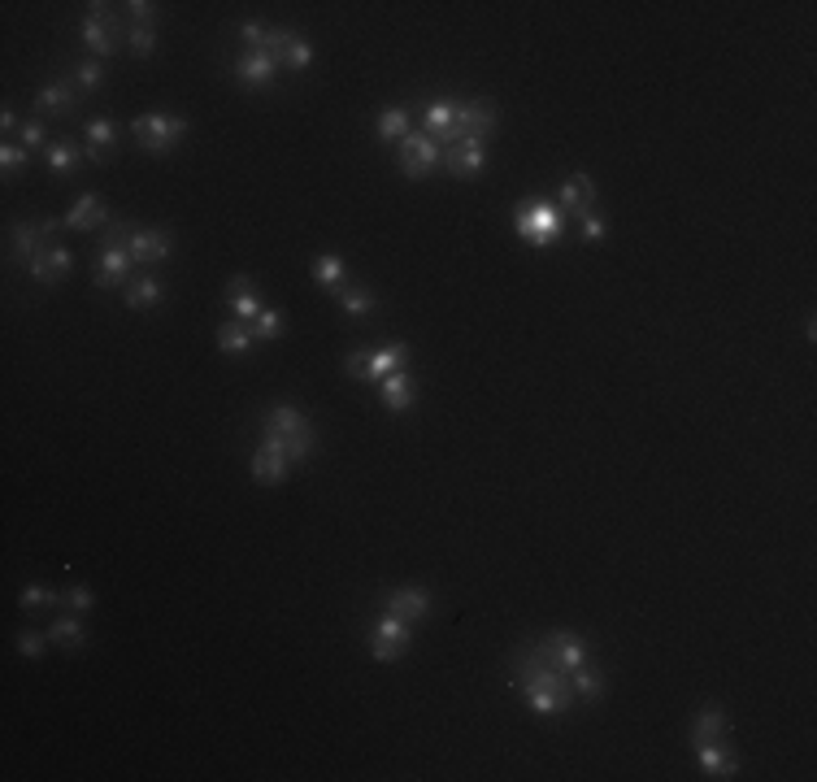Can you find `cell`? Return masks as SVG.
<instances>
[{
	"label": "cell",
	"instance_id": "1",
	"mask_svg": "<svg viewBox=\"0 0 817 782\" xmlns=\"http://www.w3.org/2000/svg\"><path fill=\"white\" fill-rule=\"evenodd\" d=\"M513 687L526 696V704L539 713V717H565L574 709V683L570 674H561L557 665L544 657V648L535 643H522L518 657H513Z\"/></svg>",
	"mask_w": 817,
	"mask_h": 782
},
{
	"label": "cell",
	"instance_id": "2",
	"mask_svg": "<svg viewBox=\"0 0 817 782\" xmlns=\"http://www.w3.org/2000/svg\"><path fill=\"white\" fill-rule=\"evenodd\" d=\"M131 226L127 222H109L105 239H100V252H96V287L100 292H113V287H127L131 283Z\"/></svg>",
	"mask_w": 817,
	"mask_h": 782
},
{
	"label": "cell",
	"instance_id": "3",
	"mask_svg": "<svg viewBox=\"0 0 817 782\" xmlns=\"http://www.w3.org/2000/svg\"><path fill=\"white\" fill-rule=\"evenodd\" d=\"M513 231H518L531 248H552L565 231V213L557 200L539 196V200H526V205L513 209Z\"/></svg>",
	"mask_w": 817,
	"mask_h": 782
},
{
	"label": "cell",
	"instance_id": "4",
	"mask_svg": "<svg viewBox=\"0 0 817 782\" xmlns=\"http://www.w3.org/2000/svg\"><path fill=\"white\" fill-rule=\"evenodd\" d=\"M135 144L144 148L148 157H166L179 148V140L187 135V118L183 113H144V118L131 122Z\"/></svg>",
	"mask_w": 817,
	"mask_h": 782
},
{
	"label": "cell",
	"instance_id": "5",
	"mask_svg": "<svg viewBox=\"0 0 817 782\" xmlns=\"http://www.w3.org/2000/svg\"><path fill=\"white\" fill-rule=\"evenodd\" d=\"M405 357H409V344H383V348H353L344 357V370L348 378L357 383H379L392 370H405Z\"/></svg>",
	"mask_w": 817,
	"mask_h": 782
},
{
	"label": "cell",
	"instance_id": "6",
	"mask_svg": "<svg viewBox=\"0 0 817 782\" xmlns=\"http://www.w3.org/2000/svg\"><path fill=\"white\" fill-rule=\"evenodd\" d=\"M92 14L83 18V44L92 48L96 61H105L118 53V44H127V35H122V18L113 14V5H87Z\"/></svg>",
	"mask_w": 817,
	"mask_h": 782
},
{
	"label": "cell",
	"instance_id": "7",
	"mask_svg": "<svg viewBox=\"0 0 817 782\" xmlns=\"http://www.w3.org/2000/svg\"><path fill=\"white\" fill-rule=\"evenodd\" d=\"M370 657L374 661H383V665H392V661H400L405 652L413 648V626L409 622H400L396 613H383L379 622L370 626Z\"/></svg>",
	"mask_w": 817,
	"mask_h": 782
},
{
	"label": "cell",
	"instance_id": "8",
	"mask_svg": "<svg viewBox=\"0 0 817 782\" xmlns=\"http://www.w3.org/2000/svg\"><path fill=\"white\" fill-rule=\"evenodd\" d=\"M439 161H444V148H439L426 131H409L405 140L396 144V166H400V174H409V179L435 174Z\"/></svg>",
	"mask_w": 817,
	"mask_h": 782
},
{
	"label": "cell",
	"instance_id": "9",
	"mask_svg": "<svg viewBox=\"0 0 817 782\" xmlns=\"http://www.w3.org/2000/svg\"><path fill=\"white\" fill-rule=\"evenodd\" d=\"M539 648H544V657L557 665L561 674H574V670H583V665H592V643L578 635V630H548V635L539 639Z\"/></svg>",
	"mask_w": 817,
	"mask_h": 782
},
{
	"label": "cell",
	"instance_id": "10",
	"mask_svg": "<svg viewBox=\"0 0 817 782\" xmlns=\"http://www.w3.org/2000/svg\"><path fill=\"white\" fill-rule=\"evenodd\" d=\"M287 470H292V444H287V435L266 431V435H261V444H257V452H253V478H257V483H266V487H274V483H283V478H287Z\"/></svg>",
	"mask_w": 817,
	"mask_h": 782
},
{
	"label": "cell",
	"instance_id": "11",
	"mask_svg": "<svg viewBox=\"0 0 817 782\" xmlns=\"http://www.w3.org/2000/svg\"><path fill=\"white\" fill-rule=\"evenodd\" d=\"M261 48L279 57V66H287V70H309L313 66V44L292 27H266Z\"/></svg>",
	"mask_w": 817,
	"mask_h": 782
},
{
	"label": "cell",
	"instance_id": "12",
	"mask_svg": "<svg viewBox=\"0 0 817 782\" xmlns=\"http://www.w3.org/2000/svg\"><path fill=\"white\" fill-rule=\"evenodd\" d=\"M61 231L57 218H44V222H18L14 231H9V252H14V261H22V266H31L40 252L53 244V235Z\"/></svg>",
	"mask_w": 817,
	"mask_h": 782
},
{
	"label": "cell",
	"instance_id": "13",
	"mask_svg": "<svg viewBox=\"0 0 817 782\" xmlns=\"http://www.w3.org/2000/svg\"><path fill=\"white\" fill-rule=\"evenodd\" d=\"M279 57L266 53V48H248V53L235 61L231 74L240 87H253V92H261V87H274V79H279Z\"/></svg>",
	"mask_w": 817,
	"mask_h": 782
},
{
	"label": "cell",
	"instance_id": "14",
	"mask_svg": "<svg viewBox=\"0 0 817 782\" xmlns=\"http://www.w3.org/2000/svg\"><path fill=\"white\" fill-rule=\"evenodd\" d=\"M70 270H74V252H70L66 244H57V239H53V244H48V248L40 252V257H35L31 266H27V274H31V279L40 283V287L66 283V279H70Z\"/></svg>",
	"mask_w": 817,
	"mask_h": 782
},
{
	"label": "cell",
	"instance_id": "15",
	"mask_svg": "<svg viewBox=\"0 0 817 782\" xmlns=\"http://www.w3.org/2000/svg\"><path fill=\"white\" fill-rule=\"evenodd\" d=\"M444 170L452 179H474L487 170V144L483 140H457L444 148Z\"/></svg>",
	"mask_w": 817,
	"mask_h": 782
},
{
	"label": "cell",
	"instance_id": "16",
	"mask_svg": "<svg viewBox=\"0 0 817 782\" xmlns=\"http://www.w3.org/2000/svg\"><path fill=\"white\" fill-rule=\"evenodd\" d=\"M174 252V235L170 231H153V226H140V231H131V261L135 266H161V261H170Z\"/></svg>",
	"mask_w": 817,
	"mask_h": 782
},
{
	"label": "cell",
	"instance_id": "17",
	"mask_svg": "<svg viewBox=\"0 0 817 782\" xmlns=\"http://www.w3.org/2000/svg\"><path fill=\"white\" fill-rule=\"evenodd\" d=\"M557 205H561V213H570V218H583V213H592V209H596V183H592V174H583V170L565 174V183H561V192H557Z\"/></svg>",
	"mask_w": 817,
	"mask_h": 782
},
{
	"label": "cell",
	"instance_id": "18",
	"mask_svg": "<svg viewBox=\"0 0 817 782\" xmlns=\"http://www.w3.org/2000/svg\"><path fill=\"white\" fill-rule=\"evenodd\" d=\"M383 613H396L400 622H422L426 613H431V591L426 587H392L383 596Z\"/></svg>",
	"mask_w": 817,
	"mask_h": 782
},
{
	"label": "cell",
	"instance_id": "19",
	"mask_svg": "<svg viewBox=\"0 0 817 782\" xmlns=\"http://www.w3.org/2000/svg\"><path fill=\"white\" fill-rule=\"evenodd\" d=\"M83 105V92L74 83L66 79H57V83H44L40 87V96H35V109L40 113H53V118H74Z\"/></svg>",
	"mask_w": 817,
	"mask_h": 782
},
{
	"label": "cell",
	"instance_id": "20",
	"mask_svg": "<svg viewBox=\"0 0 817 782\" xmlns=\"http://www.w3.org/2000/svg\"><path fill=\"white\" fill-rule=\"evenodd\" d=\"M379 400H383V409H392V413L413 409L418 405V378L409 370H392L387 378H379Z\"/></svg>",
	"mask_w": 817,
	"mask_h": 782
},
{
	"label": "cell",
	"instance_id": "21",
	"mask_svg": "<svg viewBox=\"0 0 817 782\" xmlns=\"http://www.w3.org/2000/svg\"><path fill=\"white\" fill-rule=\"evenodd\" d=\"M109 222V205H105V196H96V192H87L79 205H74L66 218H61V231H79V235H92L96 226H105Z\"/></svg>",
	"mask_w": 817,
	"mask_h": 782
},
{
	"label": "cell",
	"instance_id": "22",
	"mask_svg": "<svg viewBox=\"0 0 817 782\" xmlns=\"http://www.w3.org/2000/svg\"><path fill=\"white\" fill-rule=\"evenodd\" d=\"M113 144H118V126H113L109 118H92L83 126V153L96 161V166H105V161L113 157Z\"/></svg>",
	"mask_w": 817,
	"mask_h": 782
},
{
	"label": "cell",
	"instance_id": "23",
	"mask_svg": "<svg viewBox=\"0 0 817 782\" xmlns=\"http://www.w3.org/2000/svg\"><path fill=\"white\" fill-rule=\"evenodd\" d=\"M457 105L461 100H452V96H444V100H431V105L422 109V131L431 135V140L444 148V140H448V131L457 126Z\"/></svg>",
	"mask_w": 817,
	"mask_h": 782
},
{
	"label": "cell",
	"instance_id": "24",
	"mask_svg": "<svg viewBox=\"0 0 817 782\" xmlns=\"http://www.w3.org/2000/svg\"><path fill=\"white\" fill-rule=\"evenodd\" d=\"M696 761H700V769H705V778H735L739 774V761H735V752L726 748V739L696 743Z\"/></svg>",
	"mask_w": 817,
	"mask_h": 782
},
{
	"label": "cell",
	"instance_id": "25",
	"mask_svg": "<svg viewBox=\"0 0 817 782\" xmlns=\"http://www.w3.org/2000/svg\"><path fill=\"white\" fill-rule=\"evenodd\" d=\"M83 157H87V153H83V144H79V140H66V135H61V140H53V144L44 148L48 170L61 174V179H70V174H79Z\"/></svg>",
	"mask_w": 817,
	"mask_h": 782
},
{
	"label": "cell",
	"instance_id": "26",
	"mask_svg": "<svg viewBox=\"0 0 817 782\" xmlns=\"http://www.w3.org/2000/svg\"><path fill=\"white\" fill-rule=\"evenodd\" d=\"M726 730H731V717H726L718 704H709V709L696 713V722H691L687 739H691V748H696V743H718V739H726Z\"/></svg>",
	"mask_w": 817,
	"mask_h": 782
},
{
	"label": "cell",
	"instance_id": "27",
	"mask_svg": "<svg viewBox=\"0 0 817 782\" xmlns=\"http://www.w3.org/2000/svg\"><path fill=\"white\" fill-rule=\"evenodd\" d=\"M313 283H318L322 292H331V296H335V292H344V287L353 283V279H348L344 257H335V252H322V257L313 261Z\"/></svg>",
	"mask_w": 817,
	"mask_h": 782
},
{
	"label": "cell",
	"instance_id": "28",
	"mask_svg": "<svg viewBox=\"0 0 817 782\" xmlns=\"http://www.w3.org/2000/svg\"><path fill=\"white\" fill-rule=\"evenodd\" d=\"M335 300L348 318H366V313L379 309V296H374V287H366V283H348L344 292H335Z\"/></svg>",
	"mask_w": 817,
	"mask_h": 782
},
{
	"label": "cell",
	"instance_id": "29",
	"mask_svg": "<svg viewBox=\"0 0 817 782\" xmlns=\"http://www.w3.org/2000/svg\"><path fill=\"white\" fill-rule=\"evenodd\" d=\"M253 344H257V339H253V331H248V322L231 318V322L218 326V348L226 352V357H248V348H253Z\"/></svg>",
	"mask_w": 817,
	"mask_h": 782
},
{
	"label": "cell",
	"instance_id": "30",
	"mask_svg": "<svg viewBox=\"0 0 817 782\" xmlns=\"http://www.w3.org/2000/svg\"><path fill=\"white\" fill-rule=\"evenodd\" d=\"M48 639L61 643V648H83V639H87V626H83V617L79 613H66L61 609L53 617V626H48Z\"/></svg>",
	"mask_w": 817,
	"mask_h": 782
},
{
	"label": "cell",
	"instance_id": "31",
	"mask_svg": "<svg viewBox=\"0 0 817 782\" xmlns=\"http://www.w3.org/2000/svg\"><path fill=\"white\" fill-rule=\"evenodd\" d=\"M374 131H379V140L400 144V140L409 135V109H405V105H387V109H379V122H374Z\"/></svg>",
	"mask_w": 817,
	"mask_h": 782
},
{
	"label": "cell",
	"instance_id": "32",
	"mask_svg": "<svg viewBox=\"0 0 817 782\" xmlns=\"http://www.w3.org/2000/svg\"><path fill=\"white\" fill-rule=\"evenodd\" d=\"M266 431H279V435H305L309 431V418L292 405H274L266 409Z\"/></svg>",
	"mask_w": 817,
	"mask_h": 782
},
{
	"label": "cell",
	"instance_id": "33",
	"mask_svg": "<svg viewBox=\"0 0 817 782\" xmlns=\"http://www.w3.org/2000/svg\"><path fill=\"white\" fill-rule=\"evenodd\" d=\"M570 683H574V696L583 700V704H596L600 696H605V674H600L596 665H583V670H574Z\"/></svg>",
	"mask_w": 817,
	"mask_h": 782
},
{
	"label": "cell",
	"instance_id": "34",
	"mask_svg": "<svg viewBox=\"0 0 817 782\" xmlns=\"http://www.w3.org/2000/svg\"><path fill=\"white\" fill-rule=\"evenodd\" d=\"M161 296H166V287H161V279H153V274H140V279L127 283V305L131 309H148V305H157Z\"/></svg>",
	"mask_w": 817,
	"mask_h": 782
},
{
	"label": "cell",
	"instance_id": "35",
	"mask_svg": "<svg viewBox=\"0 0 817 782\" xmlns=\"http://www.w3.org/2000/svg\"><path fill=\"white\" fill-rule=\"evenodd\" d=\"M248 331H253L257 344H266V339H279V335L287 331L283 309H261V313H257V322H248Z\"/></svg>",
	"mask_w": 817,
	"mask_h": 782
},
{
	"label": "cell",
	"instance_id": "36",
	"mask_svg": "<svg viewBox=\"0 0 817 782\" xmlns=\"http://www.w3.org/2000/svg\"><path fill=\"white\" fill-rule=\"evenodd\" d=\"M74 87H79L83 96H92V92H100L105 87V66H100L96 57H87V61H79L74 66Z\"/></svg>",
	"mask_w": 817,
	"mask_h": 782
},
{
	"label": "cell",
	"instance_id": "37",
	"mask_svg": "<svg viewBox=\"0 0 817 782\" xmlns=\"http://www.w3.org/2000/svg\"><path fill=\"white\" fill-rule=\"evenodd\" d=\"M66 600V591H57V587H44V583H31V587H22V596H18V604L22 609H48V604H61Z\"/></svg>",
	"mask_w": 817,
	"mask_h": 782
},
{
	"label": "cell",
	"instance_id": "38",
	"mask_svg": "<svg viewBox=\"0 0 817 782\" xmlns=\"http://www.w3.org/2000/svg\"><path fill=\"white\" fill-rule=\"evenodd\" d=\"M127 44H131L135 57H153V48H157V22H131Z\"/></svg>",
	"mask_w": 817,
	"mask_h": 782
},
{
	"label": "cell",
	"instance_id": "39",
	"mask_svg": "<svg viewBox=\"0 0 817 782\" xmlns=\"http://www.w3.org/2000/svg\"><path fill=\"white\" fill-rule=\"evenodd\" d=\"M27 161H31V153L22 144H0V170H5V179H14L18 170H27Z\"/></svg>",
	"mask_w": 817,
	"mask_h": 782
},
{
	"label": "cell",
	"instance_id": "40",
	"mask_svg": "<svg viewBox=\"0 0 817 782\" xmlns=\"http://www.w3.org/2000/svg\"><path fill=\"white\" fill-rule=\"evenodd\" d=\"M18 144L31 153V148H44V144H53V140H48V131H44L40 118H27V122L18 126Z\"/></svg>",
	"mask_w": 817,
	"mask_h": 782
},
{
	"label": "cell",
	"instance_id": "41",
	"mask_svg": "<svg viewBox=\"0 0 817 782\" xmlns=\"http://www.w3.org/2000/svg\"><path fill=\"white\" fill-rule=\"evenodd\" d=\"M44 643H53V639H48V630H31V626H27V630H18V652H22L27 661L40 657Z\"/></svg>",
	"mask_w": 817,
	"mask_h": 782
},
{
	"label": "cell",
	"instance_id": "42",
	"mask_svg": "<svg viewBox=\"0 0 817 782\" xmlns=\"http://www.w3.org/2000/svg\"><path fill=\"white\" fill-rule=\"evenodd\" d=\"M231 305V318H240V322H257V313H261V300L253 292H244V296H231L226 300Z\"/></svg>",
	"mask_w": 817,
	"mask_h": 782
},
{
	"label": "cell",
	"instance_id": "43",
	"mask_svg": "<svg viewBox=\"0 0 817 782\" xmlns=\"http://www.w3.org/2000/svg\"><path fill=\"white\" fill-rule=\"evenodd\" d=\"M61 609L92 613V609H96V591H92V587H70V591H66V600H61Z\"/></svg>",
	"mask_w": 817,
	"mask_h": 782
},
{
	"label": "cell",
	"instance_id": "44",
	"mask_svg": "<svg viewBox=\"0 0 817 782\" xmlns=\"http://www.w3.org/2000/svg\"><path fill=\"white\" fill-rule=\"evenodd\" d=\"M131 14V22H157V9L161 5H153V0H131V5H122Z\"/></svg>",
	"mask_w": 817,
	"mask_h": 782
},
{
	"label": "cell",
	"instance_id": "45",
	"mask_svg": "<svg viewBox=\"0 0 817 782\" xmlns=\"http://www.w3.org/2000/svg\"><path fill=\"white\" fill-rule=\"evenodd\" d=\"M578 222H583V235L592 239V244H596V239H605V218H600L596 209H592V213H583V218H578Z\"/></svg>",
	"mask_w": 817,
	"mask_h": 782
},
{
	"label": "cell",
	"instance_id": "46",
	"mask_svg": "<svg viewBox=\"0 0 817 782\" xmlns=\"http://www.w3.org/2000/svg\"><path fill=\"white\" fill-rule=\"evenodd\" d=\"M240 40H244L248 48H261V40H266V27H261V22H244V27H240Z\"/></svg>",
	"mask_w": 817,
	"mask_h": 782
},
{
	"label": "cell",
	"instance_id": "47",
	"mask_svg": "<svg viewBox=\"0 0 817 782\" xmlns=\"http://www.w3.org/2000/svg\"><path fill=\"white\" fill-rule=\"evenodd\" d=\"M244 292H253V279H248V274H235V279L226 283V300H231V296H244Z\"/></svg>",
	"mask_w": 817,
	"mask_h": 782
},
{
	"label": "cell",
	"instance_id": "48",
	"mask_svg": "<svg viewBox=\"0 0 817 782\" xmlns=\"http://www.w3.org/2000/svg\"><path fill=\"white\" fill-rule=\"evenodd\" d=\"M18 126H22V122H18V113H14V105H5V109H0V131H5V135H9V131H18Z\"/></svg>",
	"mask_w": 817,
	"mask_h": 782
}]
</instances>
